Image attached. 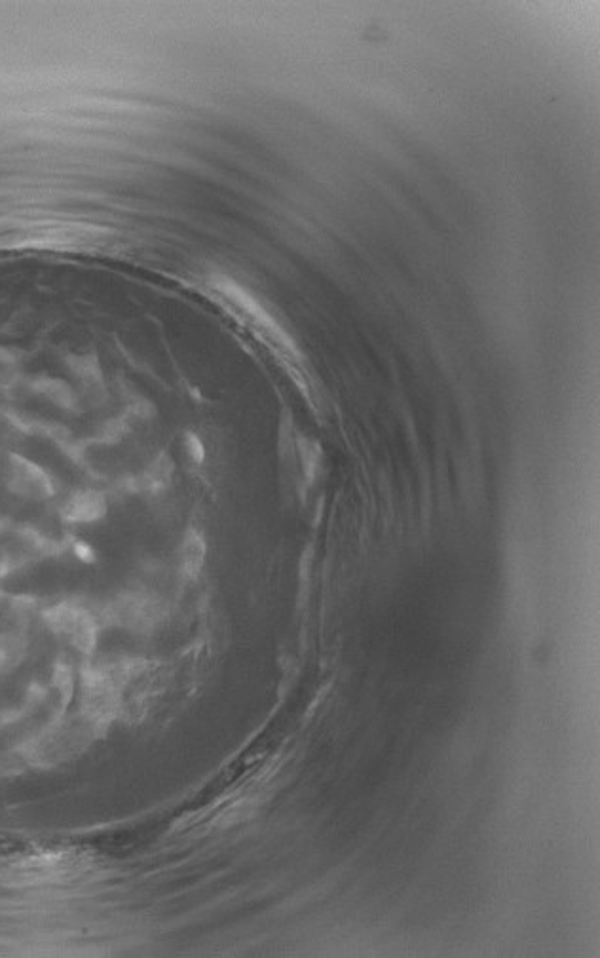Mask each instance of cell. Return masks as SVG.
<instances>
[{"label":"cell","instance_id":"1","mask_svg":"<svg viewBox=\"0 0 600 958\" xmlns=\"http://www.w3.org/2000/svg\"><path fill=\"white\" fill-rule=\"evenodd\" d=\"M54 632L67 637L78 651L90 652L97 641L94 616L71 603H59L44 614Z\"/></svg>","mask_w":600,"mask_h":958},{"label":"cell","instance_id":"2","mask_svg":"<svg viewBox=\"0 0 600 958\" xmlns=\"http://www.w3.org/2000/svg\"><path fill=\"white\" fill-rule=\"evenodd\" d=\"M107 514V499L95 489H80L71 493L61 508V518L73 525H88Z\"/></svg>","mask_w":600,"mask_h":958},{"label":"cell","instance_id":"3","mask_svg":"<svg viewBox=\"0 0 600 958\" xmlns=\"http://www.w3.org/2000/svg\"><path fill=\"white\" fill-rule=\"evenodd\" d=\"M158 616L156 603L145 595H124L113 603V618L133 630H145L154 624Z\"/></svg>","mask_w":600,"mask_h":958},{"label":"cell","instance_id":"4","mask_svg":"<svg viewBox=\"0 0 600 958\" xmlns=\"http://www.w3.org/2000/svg\"><path fill=\"white\" fill-rule=\"evenodd\" d=\"M206 563V542L200 533L190 531L181 548V569L188 578H196L202 573Z\"/></svg>","mask_w":600,"mask_h":958},{"label":"cell","instance_id":"5","mask_svg":"<svg viewBox=\"0 0 600 958\" xmlns=\"http://www.w3.org/2000/svg\"><path fill=\"white\" fill-rule=\"evenodd\" d=\"M171 472H173V464L171 460L162 457V459L156 460L154 464H150L149 468L145 470L143 474V485L147 489H160L168 483L169 478H171Z\"/></svg>","mask_w":600,"mask_h":958},{"label":"cell","instance_id":"6","mask_svg":"<svg viewBox=\"0 0 600 958\" xmlns=\"http://www.w3.org/2000/svg\"><path fill=\"white\" fill-rule=\"evenodd\" d=\"M185 443H187L188 455L196 460V462H202L204 457H206V451H204L202 441L198 440L194 434H188Z\"/></svg>","mask_w":600,"mask_h":958}]
</instances>
